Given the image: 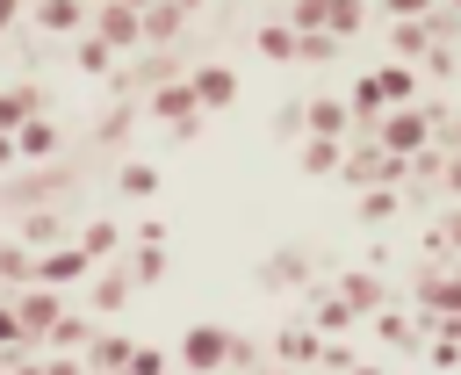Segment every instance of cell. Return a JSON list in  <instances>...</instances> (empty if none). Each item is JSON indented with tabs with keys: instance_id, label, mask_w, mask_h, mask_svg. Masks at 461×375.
<instances>
[{
	"instance_id": "6",
	"label": "cell",
	"mask_w": 461,
	"mask_h": 375,
	"mask_svg": "<svg viewBox=\"0 0 461 375\" xmlns=\"http://www.w3.org/2000/svg\"><path fill=\"white\" fill-rule=\"evenodd\" d=\"M360 375H375V368H360Z\"/></svg>"
},
{
	"instance_id": "1",
	"label": "cell",
	"mask_w": 461,
	"mask_h": 375,
	"mask_svg": "<svg viewBox=\"0 0 461 375\" xmlns=\"http://www.w3.org/2000/svg\"><path fill=\"white\" fill-rule=\"evenodd\" d=\"M425 137H432V115H425V108H396V115L382 123V144H389V159H403V166L425 151Z\"/></svg>"
},
{
	"instance_id": "5",
	"label": "cell",
	"mask_w": 461,
	"mask_h": 375,
	"mask_svg": "<svg viewBox=\"0 0 461 375\" xmlns=\"http://www.w3.org/2000/svg\"><path fill=\"white\" fill-rule=\"evenodd\" d=\"M447 238H454V252H461V209H454V224H447Z\"/></svg>"
},
{
	"instance_id": "3",
	"label": "cell",
	"mask_w": 461,
	"mask_h": 375,
	"mask_svg": "<svg viewBox=\"0 0 461 375\" xmlns=\"http://www.w3.org/2000/svg\"><path fill=\"white\" fill-rule=\"evenodd\" d=\"M346 303H353V310H375L382 288H375V281H346Z\"/></svg>"
},
{
	"instance_id": "2",
	"label": "cell",
	"mask_w": 461,
	"mask_h": 375,
	"mask_svg": "<svg viewBox=\"0 0 461 375\" xmlns=\"http://www.w3.org/2000/svg\"><path fill=\"white\" fill-rule=\"evenodd\" d=\"M375 87H382V101H403V108L418 101V72H411V65H389V72H375Z\"/></svg>"
},
{
	"instance_id": "4",
	"label": "cell",
	"mask_w": 461,
	"mask_h": 375,
	"mask_svg": "<svg viewBox=\"0 0 461 375\" xmlns=\"http://www.w3.org/2000/svg\"><path fill=\"white\" fill-rule=\"evenodd\" d=\"M389 7H396V14H425V0H389Z\"/></svg>"
}]
</instances>
